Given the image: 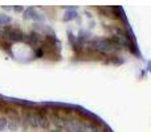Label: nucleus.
Segmentation results:
<instances>
[{
	"instance_id": "obj_2",
	"label": "nucleus",
	"mask_w": 151,
	"mask_h": 132,
	"mask_svg": "<svg viewBox=\"0 0 151 132\" xmlns=\"http://www.w3.org/2000/svg\"><path fill=\"white\" fill-rule=\"evenodd\" d=\"M94 46H96V49L101 50V52H109V50L113 49V42L110 40L98 39L94 41Z\"/></svg>"
},
{
	"instance_id": "obj_6",
	"label": "nucleus",
	"mask_w": 151,
	"mask_h": 132,
	"mask_svg": "<svg viewBox=\"0 0 151 132\" xmlns=\"http://www.w3.org/2000/svg\"><path fill=\"white\" fill-rule=\"evenodd\" d=\"M55 132H58V131H55Z\"/></svg>"
},
{
	"instance_id": "obj_1",
	"label": "nucleus",
	"mask_w": 151,
	"mask_h": 132,
	"mask_svg": "<svg viewBox=\"0 0 151 132\" xmlns=\"http://www.w3.org/2000/svg\"><path fill=\"white\" fill-rule=\"evenodd\" d=\"M3 36L7 37V39H9V40L20 41V40H23L24 34H23V32H21L20 29H17V28H11V26H8V28H4V29H3Z\"/></svg>"
},
{
	"instance_id": "obj_5",
	"label": "nucleus",
	"mask_w": 151,
	"mask_h": 132,
	"mask_svg": "<svg viewBox=\"0 0 151 132\" xmlns=\"http://www.w3.org/2000/svg\"><path fill=\"white\" fill-rule=\"evenodd\" d=\"M9 23H11V17H8V16H5V15H0V25L3 26Z\"/></svg>"
},
{
	"instance_id": "obj_3",
	"label": "nucleus",
	"mask_w": 151,
	"mask_h": 132,
	"mask_svg": "<svg viewBox=\"0 0 151 132\" xmlns=\"http://www.w3.org/2000/svg\"><path fill=\"white\" fill-rule=\"evenodd\" d=\"M24 17H27V19H33V20H40V21L44 19L42 16H40L39 13L36 12V9H35V8H27L25 12H24Z\"/></svg>"
},
{
	"instance_id": "obj_4",
	"label": "nucleus",
	"mask_w": 151,
	"mask_h": 132,
	"mask_svg": "<svg viewBox=\"0 0 151 132\" xmlns=\"http://www.w3.org/2000/svg\"><path fill=\"white\" fill-rule=\"evenodd\" d=\"M77 17V12H76L74 9H69L65 12V20H73V19Z\"/></svg>"
}]
</instances>
